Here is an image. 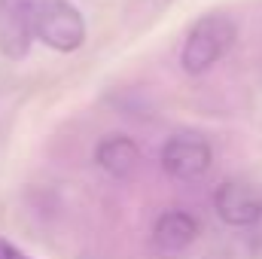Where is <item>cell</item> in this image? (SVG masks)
<instances>
[{"mask_svg": "<svg viewBox=\"0 0 262 259\" xmlns=\"http://www.w3.org/2000/svg\"><path fill=\"white\" fill-rule=\"evenodd\" d=\"M49 0H0V52L21 58L34 40V21Z\"/></svg>", "mask_w": 262, "mask_h": 259, "instance_id": "5", "label": "cell"}, {"mask_svg": "<svg viewBox=\"0 0 262 259\" xmlns=\"http://www.w3.org/2000/svg\"><path fill=\"white\" fill-rule=\"evenodd\" d=\"M238 37V25L232 15L226 12H207L201 15L195 25L189 28L183 49H180V67L189 76L207 73L216 61H223V55L235 46Z\"/></svg>", "mask_w": 262, "mask_h": 259, "instance_id": "1", "label": "cell"}, {"mask_svg": "<svg viewBox=\"0 0 262 259\" xmlns=\"http://www.w3.org/2000/svg\"><path fill=\"white\" fill-rule=\"evenodd\" d=\"M213 210L235 229L256 226L262 220V186L250 180H226L213 192Z\"/></svg>", "mask_w": 262, "mask_h": 259, "instance_id": "4", "label": "cell"}, {"mask_svg": "<svg viewBox=\"0 0 262 259\" xmlns=\"http://www.w3.org/2000/svg\"><path fill=\"white\" fill-rule=\"evenodd\" d=\"M95 162L104 174H110L116 180H128L140 165V149L125 134H107L95 149Z\"/></svg>", "mask_w": 262, "mask_h": 259, "instance_id": "7", "label": "cell"}, {"mask_svg": "<svg viewBox=\"0 0 262 259\" xmlns=\"http://www.w3.org/2000/svg\"><path fill=\"white\" fill-rule=\"evenodd\" d=\"M198 238V220L189 210H165L159 213V220L152 223V232H149V244L159 256H180L183 250H189Z\"/></svg>", "mask_w": 262, "mask_h": 259, "instance_id": "6", "label": "cell"}, {"mask_svg": "<svg viewBox=\"0 0 262 259\" xmlns=\"http://www.w3.org/2000/svg\"><path fill=\"white\" fill-rule=\"evenodd\" d=\"M0 259H31L25 250H18L12 241H6L3 235H0Z\"/></svg>", "mask_w": 262, "mask_h": 259, "instance_id": "8", "label": "cell"}, {"mask_svg": "<svg viewBox=\"0 0 262 259\" xmlns=\"http://www.w3.org/2000/svg\"><path fill=\"white\" fill-rule=\"evenodd\" d=\"M162 171L180 183H192V180H201L210 165H213V149L207 143V137H201L195 131H177L165 140L162 146Z\"/></svg>", "mask_w": 262, "mask_h": 259, "instance_id": "2", "label": "cell"}, {"mask_svg": "<svg viewBox=\"0 0 262 259\" xmlns=\"http://www.w3.org/2000/svg\"><path fill=\"white\" fill-rule=\"evenodd\" d=\"M34 40L55 52H76L85 43V18L70 0H49L34 21Z\"/></svg>", "mask_w": 262, "mask_h": 259, "instance_id": "3", "label": "cell"}]
</instances>
